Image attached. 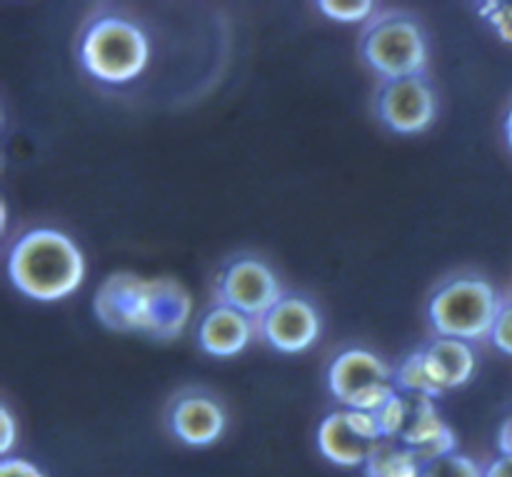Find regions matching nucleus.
Masks as SVG:
<instances>
[{"instance_id": "4be33fe9", "label": "nucleus", "mask_w": 512, "mask_h": 477, "mask_svg": "<svg viewBox=\"0 0 512 477\" xmlns=\"http://www.w3.org/2000/svg\"><path fill=\"white\" fill-rule=\"evenodd\" d=\"M485 477H512V455H498L485 465Z\"/></svg>"}, {"instance_id": "f03ea898", "label": "nucleus", "mask_w": 512, "mask_h": 477, "mask_svg": "<svg viewBox=\"0 0 512 477\" xmlns=\"http://www.w3.org/2000/svg\"><path fill=\"white\" fill-rule=\"evenodd\" d=\"M85 255L70 235L55 228H33L8 253V278L20 295L38 303L70 298L85 283Z\"/></svg>"}, {"instance_id": "0eeeda50", "label": "nucleus", "mask_w": 512, "mask_h": 477, "mask_svg": "<svg viewBox=\"0 0 512 477\" xmlns=\"http://www.w3.org/2000/svg\"><path fill=\"white\" fill-rule=\"evenodd\" d=\"M383 440L375 413L348 408L325 415L315 433L320 455L338 468H363Z\"/></svg>"}, {"instance_id": "f257e3e1", "label": "nucleus", "mask_w": 512, "mask_h": 477, "mask_svg": "<svg viewBox=\"0 0 512 477\" xmlns=\"http://www.w3.org/2000/svg\"><path fill=\"white\" fill-rule=\"evenodd\" d=\"M93 313L113 333H140L158 343L180 338L193 315V295L173 275L110 273L93 298Z\"/></svg>"}, {"instance_id": "a211bd4d", "label": "nucleus", "mask_w": 512, "mask_h": 477, "mask_svg": "<svg viewBox=\"0 0 512 477\" xmlns=\"http://www.w3.org/2000/svg\"><path fill=\"white\" fill-rule=\"evenodd\" d=\"M480 18L488 20L503 43L512 45V3H483L478 5Z\"/></svg>"}, {"instance_id": "423d86ee", "label": "nucleus", "mask_w": 512, "mask_h": 477, "mask_svg": "<svg viewBox=\"0 0 512 477\" xmlns=\"http://www.w3.org/2000/svg\"><path fill=\"white\" fill-rule=\"evenodd\" d=\"M328 390L340 408L378 413L398 395L395 373L378 353L365 348H348L328 365Z\"/></svg>"}, {"instance_id": "39448f33", "label": "nucleus", "mask_w": 512, "mask_h": 477, "mask_svg": "<svg viewBox=\"0 0 512 477\" xmlns=\"http://www.w3.org/2000/svg\"><path fill=\"white\" fill-rule=\"evenodd\" d=\"M360 58L385 80L425 75L428 68V40L418 20L400 10L373 15L360 35Z\"/></svg>"}, {"instance_id": "aec40b11", "label": "nucleus", "mask_w": 512, "mask_h": 477, "mask_svg": "<svg viewBox=\"0 0 512 477\" xmlns=\"http://www.w3.org/2000/svg\"><path fill=\"white\" fill-rule=\"evenodd\" d=\"M0 477H48L35 463L23 458H3L0 460Z\"/></svg>"}, {"instance_id": "9d476101", "label": "nucleus", "mask_w": 512, "mask_h": 477, "mask_svg": "<svg viewBox=\"0 0 512 477\" xmlns=\"http://www.w3.org/2000/svg\"><path fill=\"white\" fill-rule=\"evenodd\" d=\"M258 333L278 353L300 355L318 343L323 333V318L313 300L305 295H283L258 320Z\"/></svg>"}, {"instance_id": "7ed1b4c3", "label": "nucleus", "mask_w": 512, "mask_h": 477, "mask_svg": "<svg viewBox=\"0 0 512 477\" xmlns=\"http://www.w3.org/2000/svg\"><path fill=\"white\" fill-rule=\"evenodd\" d=\"M80 65L90 78L125 85L140 78L150 63V40L125 15H95L80 33Z\"/></svg>"}, {"instance_id": "f3484780", "label": "nucleus", "mask_w": 512, "mask_h": 477, "mask_svg": "<svg viewBox=\"0 0 512 477\" xmlns=\"http://www.w3.org/2000/svg\"><path fill=\"white\" fill-rule=\"evenodd\" d=\"M315 8L325 18L338 20V23H363V20L373 18L375 3H370V0H353V3H348V0H340V3L338 0H320V3H315Z\"/></svg>"}, {"instance_id": "b1692460", "label": "nucleus", "mask_w": 512, "mask_h": 477, "mask_svg": "<svg viewBox=\"0 0 512 477\" xmlns=\"http://www.w3.org/2000/svg\"><path fill=\"white\" fill-rule=\"evenodd\" d=\"M505 140H508V145L512 150V108L508 110V115H505Z\"/></svg>"}, {"instance_id": "4468645a", "label": "nucleus", "mask_w": 512, "mask_h": 477, "mask_svg": "<svg viewBox=\"0 0 512 477\" xmlns=\"http://www.w3.org/2000/svg\"><path fill=\"white\" fill-rule=\"evenodd\" d=\"M253 335V318L223 303L205 310L198 323V345L210 358H235L248 348Z\"/></svg>"}, {"instance_id": "6e6552de", "label": "nucleus", "mask_w": 512, "mask_h": 477, "mask_svg": "<svg viewBox=\"0 0 512 477\" xmlns=\"http://www.w3.org/2000/svg\"><path fill=\"white\" fill-rule=\"evenodd\" d=\"M215 298L248 318L260 320L283 298V288L268 263L253 255H240L220 270L215 280Z\"/></svg>"}, {"instance_id": "20e7f679", "label": "nucleus", "mask_w": 512, "mask_h": 477, "mask_svg": "<svg viewBox=\"0 0 512 477\" xmlns=\"http://www.w3.org/2000/svg\"><path fill=\"white\" fill-rule=\"evenodd\" d=\"M500 295L483 275H455L440 285L428 303V320L435 335L463 343L485 340L493 333Z\"/></svg>"}, {"instance_id": "f8f14e48", "label": "nucleus", "mask_w": 512, "mask_h": 477, "mask_svg": "<svg viewBox=\"0 0 512 477\" xmlns=\"http://www.w3.org/2000/svg\"><path fill=\"white\" fill-rule=\"evenodd\" d=\"M403 423H400L395 443L405 445L420 458V463H430L443 455L458 453V438L453 428L443 420L440 410L435 408L433 398L425 395H405Z\"/></svg>"}, {"instance_id": "2eb2a0df", "label": "nucleus", "mask_w": 512, "mask_h": 477, "mask_svg": "<svg viewBox=\"0 0 512 477\" xmlns=\"http://www.w3.org/2000/svg\"><path fill=\"white\" fill-rule=\"evenodd\" d=\"M365 477H420L423 463L418 455L395 440H383L363 465Z\"/></svg>"}, {"instance_id": "ddd939ff", "label": "nucleus", "mask_w": 512, "mask_h": 477, "mask_svg": "<svg viewBox=\"0 0 512 477\" xmlns=\"http://www.w3.org/2000/svg\"><path fill=\"white\" fill-rule=\"evenodd\" d=\"M420 360H423L425 375L433 385L435 400L443 398L450 390L468 385L478 368L473 345L455 338H440V335H435L430 343L420 348Z\"/></svg>"}, {"instance_id": "412c9836", "label": "nucleus", "mask_w": 512, "mask_h": 477, "mask_svg": "<svg viewBox=\"0 0 512 477\" xmlns=\"http://www.w3.org/2000/svg\"><path fill=\"white\" fill-rule=\"evenodd\" d=\"M0 423H3V435H0V453H3L5 458H10V450H13L15 438H18V430H15V420H13V413H10L8 405H3V408H0Z\"/></svg>"}, {"instance_id": "6ab92c4d", "label": "nucleus", "mask_w": 512, "mask_h": 477, "mask_svg": "<svg viewBox=\"0 0 512 477\" xmlns=\"http://www.w3.org/2000/svg\"><path fill=\"white\" fill-rule=\"evenodd\" d=\"M490 343L500 350L503 355L512 358V300H503L495 318L493 333H490Z\"/></svg>"}, {"instance_id": "9b49d317", "label": "nucleus", "mask_w": 512, "mask_h": 477, "mask_svg": "<svg viewBox=\"0 0 512 477\" xmlns=\"http://www.w3.org/2000/svg\"><path fill=\"white\" fill-rule=\"evenodd\" d=\"M165 425L170 435L188 448H208L223 438L228 415L213 393L203 388H185L170 400Z\"/></svg>"}, {"instance_id": "1a4fd4ad", "label": "nucleus", "mask_w": 512, "mask_h": 477, "mask_svg": "<svg viewBox=\"0 0 512 477\" xmlns=\"http://www.w3.org/2000/svg\"><path fill=\"white\" fill-rule=\"evenodd\" d=\"M375 113L398 135H418L435 123L438 95L425 75L385 80L375 93Z\"/></svg>"}, {"instance_id": "5701e85b", "label": "nucleus", "mask_w": 512, "mask_h": 477, "mask_svg": "<svg viewBox=\"0 0 512 477\" xmlns=\"http://www.w3.org/2000/svg\"><path fill=\"white\" fill-rule=\"evenodd\" d=\"M498 450L500 455H512V415L503 420L498 430Z\"/></svg>"}, {"instance_id": "dca6fc26", "label": "nucleus", "mask_w": 512, "mask_h": 477, "mask_svg": "<svg viewBox=\"0 0 512 477\" xmlns=\"http://www.w3.org/2000/svg\"><path fill=\"white\" fill-rule=\"evenodd\" d=\"M420 477H485V468H480L478 460H473L470 455L450 453L425 463Z\"/></svg>"}]
</instances>
